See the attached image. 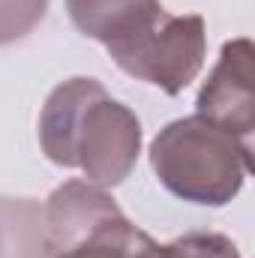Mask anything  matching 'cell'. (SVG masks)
<instances>
[{"instance_id": "8992f818", "label": "cell", "mask_w": 255, "mask_h": 258, "mask_svg": "<svg viewBox=\"0 0 255 258\" xmlns=\"http://www.w3.org/2000/svg\"><path fill=\"white\" fill-rule=\"evenodd\" d=\"M159 243L135 228L126 219V213H114L93 228H87L81 237H75L69 246L51 252V258H156Z\"/></svg>"}, {"instance_id": "ba28073f", "label": "cell", "mask_w": 255, "mask_h": 258, "mask_svg": "<svg viewBox=\"0 0 255 258\" xmlns=\"http://www.w3.org/2000/svg\"><path fill=\"white\" fill-rule=\"evenodd\" d=\"M156 258H240V252H237L234 240L225 234L192 231V234H183V237L159 246Z\"/></svg>"}, {"instance_id": "52a82bcc", "label": "cell", "mask_w": 255, "mask_h": 258, "mask_svg": "<svg viewBox=\"0 0 255 258\" xmlns=\"http://www.w3.org/2000/svg\"><path fill=\"white\" fill-rule=\"evenodd\" d=\"M0 258H51L45 237V204L0 195Z\"/></svg>"}, {"instance_id": "6da1fadb", "label": "cell", "mask_w": 255, "mask_h": 258, "mask_svg": "<svg viewBox=\"0 0 255 258\" xmlns=\"http://www.w3.org/2000/svg\"><path fill=\"white\" fill-rule=\"evenodd\" d=\"M39 144L54 165L78 168L87 183L111 189L138 162L141 120L96 78L78 75L48 93L39 114Z\"/></svg>"}, {"instance_id": "277c9868", "label": "cell", "mask_w": 255, "mask_h": 258, "mask_svg": "<svg viewBox=\"0 0 255 258\" xmlns=\"http://www.w3.org/2000/svg\"><path fill=\"white\" fill-rule=\"evenodd\" d=\"M255 48L246 36L222 45L219 60L198 90L195 114L249 141L255 129Z\"/></svg>"}, {"instance_id": "5b68a950", "label": "cell", "mask_w": 255, "mask_h": 258, "mask_svg": "<svg viewBox=\"0 0 255 258\" xmlns=\"http://www.w3.org/2000/svg\"><path fill=\"white\" fill-rule=\"evenodd\" d=\"M66 12L81 36L111 48L141 33L165 6L159 0H66Z\"/></svg>"}, {"instance_id": "7a4b0ae2", "label": "cell", "mask_w": 255, "mask_h": 258, "mask_svg": "<svg viewBox=\"0 0 255 258\" xmlns=\"http://www.w3.org/2000/svg\"><path fill=\"white\" fill-rule=\"evenodd\" d=\"M156 180L180 201L222 207L252 171V144L198 114L171 120L150 141Z\"/></svg>"}, {"instance_id": "3957f363", "label": "cell", "mask_w": 255, "mask_h": 258, "mask_svg": "<svg viewBox=\"0 0 255 258\" xmlns=\"http://www.w3.org/2000/svg\"><path fill=\"white\" fill-rule=\"evenodd\" d=\"M111 60L135 81L177 96L198 78L207 57V27L201 15L162 12L141 33L108 48Z\"/></svg>"}, {"instance_id": "9c48e42d", "label": "cell", "mask_w": 255, "mask_h": 258, "mask_svg": "<svg viewBox=\"0 0 255 258\" xmlns=\"http://www.w3.org/2000/svg\"><path fill=\"white\" fill-rule=\"evenodd\" d=\"M51 0H0V45L24 39L48 12Z\"/></svg>"}]
</instances>
